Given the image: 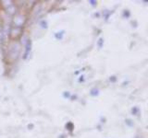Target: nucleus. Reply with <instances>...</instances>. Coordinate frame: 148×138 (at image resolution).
I'll return each instance as SVG.
<instances>
[{"label":"nucleus","mask_w":148,"mask_h":138,"mask_svg":"<svg viewBox=\"0 0 148 138\" xmlns=\"http://www.w3.org/2000/svg\"><path fill=\"white\" fill-rule=\"evenodd\" d=\"M83 78H84V76H82L80 77V80H79V81H80V82H82L83 80H84V79H83Z\"/></svg>","instance_id":"17"},{"label":"nucleus","mask_w":148,"mask_h":138,"mask_svg":"<svg viewBox=\"0 0 148 138\" xmlns=\"http://www.w3.org/2000/svg\"><path fill=\"white\" fill-rule=\"evenodd\" d=\"M98 93H99V91H98V89H92L91 90V96H92V97L97 96V95H98Z\"/></svg>","instance_id":"8"},{"label":"nucleus","mask_w":148,"mask_h":138,"mask_svg":"<svg viewBox=\"0 0 148 138\" xmlns=\"http://www.w3.org/2000/svg\"><path fill=\"white\" fill-rule=\"evenodd\" d=\"M139 110L137 107H134V108H132V113L133 114V115H137L138 114V112H139Z\"/></svg>","instance_id":"10"},{"label":"nucleus","mask_w":148,"mask_h":138,"mask_svg":"<svg viewBox=\"0 0 148 138\" xmlns=\"http://www.w3.org/2000/svg\"><path fill=\"white\" fill-rule=\"evenodd\" d=\"M20 52H21V46L18 43H13L9 46V57H10L12 60H17L18 55H20Z\"/></svg>","instance_id":"1"},{"label":"nucleus","mask_w":148,"mask_h":138,"mask_svg":"<svg viewBox=\"0 0 148 138\" xmlns=\"http://www.w3.org/2000/svg\"><path fill=\"white\" fill-rule=\"evenodd\" d=\"M10 38L13 40H17L18 38H20L22 34V28H15V27H12L10 32Z\"/></svg>","instance_id":"4"},{"label":"nucleus","mask_w":148,"mask_h":138,"mask_svg":"<svg viewBox=\"0 0 148 138\" xmlns=\"http://www.w3.org/2000/svg\"><path fill=\"white\" fill-rule=\"evenodd\" d=\"M89 3H90V4H92V6H95V5L97 4V2H96V1H92V0H91V1H89Z\"/></svg>","instance_id":"16"},{"label":"nucleus","mask_w":148,"mask_h":138,"mask_svg":"<svg viewBox=\"0 0 148 138\" xmlns=\"http://www.w3.org/2000/svg\"><path fill=\"white\" fill-rule=\"evenodd\" d=\"M103 41H104V40L102 39V38H100V39H99V41H98V46H99V48H101V47H102V44H103V43H104Z\"/></svg>","instance_id":"13"},{"label":"nucleus","mask_w":148,"mask_h":138,"mask_svg":"<svg viewBox=\"0 0 148 138\" xmlns=\"http://www.w3.org/2000/svg\"><path fill=\"white\" fill-rule=\"evenodd\" d=\"M26 20H27L26 16L22 15V14H16L12 20V27L22 28L23 29V26H24Z\"/></svg>","instance_id":"2"},{"label":"nucleus","mask_w":148,"mask_h":138,"mask_svg":"<svg viewBox=\"0 0 148 138\" xmlns=\"http://www.w3.org/2000/svg\"><path fill=\"white\" fill-rule=\"evenodd\" d=\"M60 137H61V138H65V136H64V135H62V136H60Z\"/></svg>","instance_id":"18"},{"label":"nucleus","mask_w":148,"mask_h":138,"mask_svg":"<svg viewBox=\"0 0 148 138\" xmlns=\"http://www.w3.org/2000/svg\"><path fill=\"white\" fill-rule=\"evenodd\" d=\"M41 26H42V28H44V29H46V28H47V23H46V21H45V20H42Z\"/></svg>","instance_id":"11"},{"label":"nucleus","mask_w":148,"mask_h":138,"mask_svg":"<svg viewBox=\"0 0 148 138\" xmlns=\"http://www.w3.org/2000/svg\"><path fill=\"white\" fill-rule=\"evenodd\" d=\"M109 80H110V82H116V81H117V77H116L115 76H110Z\"/></svg>","instance_id":"12"},{"label":"nucleus","mask_w":148,"mask_h":138,"mask_svg":"<svg viewBox=\"0 0 148 138\" xmlns=\"http://www.w3.org/2000/svg\"><path fill=\"white\" fill-rule=\"evenodd\" d=\"M66 128L68 129V130L69 131H72L73 130V128H74V125H73V123L72 122H68L67 124H66Z\"/></svg>","instance_id":"6"},{"label":"nucleus","mask_w":148,"mask_h":138,"mask_svg":"<svg viewBox=\"0 0 148 138\" xmlns=\"http://www.w3.org/2000/svg\"><path fill=\"white\" fill-rule=\"evenodd\" d=\"M63 33H64V31H61V32H58V33H56L55 36H56V38H57L58 40H61L63 38Z\"/></svg>","instance_id":"7"},{"label":"nucleus","mask_w":148,"mask_h":138,"mask_svg":"<svg viewBox=\"0 0 148 138\" xmlns=\"http://www.w3.org/2000/svg\"><path fill=\"white\" fill-rule=\"evenodd\" d=\"M125 122H126V124H127V125H129L130 127H132L134 125V123L132 122V121L131 119H127L126 121H125Z\"/></svg>","instance_id":"9"},{"label":"nucleus","mask_w":148,"mask_h":138,"mask_svg":"<svg viewBox=\"0 0 148 138\" xmlns=\"http://www.w3.org/2000/svg\"><path fill=\"white\" fill-rule=\"evenodd\" d=\"M31 46H32V41L31 40H28L27 43H26V45H25V48H26V51H25V54H24V59L27 57V55L29 54L30 51H31Z\"/></svg>","instance_id":"5"},{"label":"nucleus","mask_w":148,"mask_h":138,"mask_svg":"<svg viewBox=\"0 0 148 138\" xmlns=\"http://www.w3.org/2000/svg\"><path fill=\"white\" fill-rule=\"evenodd\" d=\"M2 4H4L3 7H5L7 13H8L9 15L12 16V15H16L17 14L18 9L12 1H2Z\"/></svg>","instance_id":"3"},{"label":"nucleus","mask_w":148,"mask_h":138,"mask_svg":"<svg viewBox=\"0 0 148 138\" xmlns=\"http://www.w3.org/2000/svg\"><path fill=\"white\" fill-rule=\"evenodd\" d=\"M64 97H65V98H69V97H71L69 92H64Z\"/></svg>","instance_id":"15"},{"label":"nucleus","mask_w":148,"mask_h":138,"mask_svg":"<svg viewBox=\"0 0 148 138\" xmlns=\"http://www.w3.org/2000/svg\"><path fill=\"white\" fill-rule=\"evenodd\" d=\"M130 15H131V14H130V12H129L128 10H125V11H124V17L129 18V17H130Z\"/></svg>","instance_id":"14"}]
</instances>
